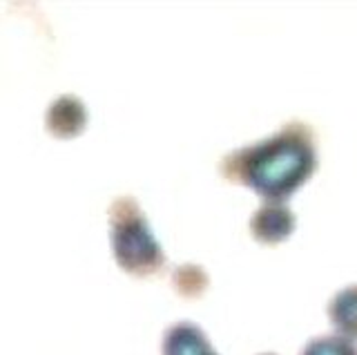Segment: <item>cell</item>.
<instances>
[{
    "label": "cell",
    "mask_w": 357,
    "mask_h": 355,
    "mask_svg": "<svg viewBox=\"0 0 357 355\" xmlns=\"http://www.w3.org/2000/svg\"><path fill=\"white\" fill-rule=\"evenodd\" d=\"M261 355H275V353H261Z\"/></svg>",
    "instance_id": "9c48e42d"
},
{
    "label": "cell",
    "mask_w": 357,
    "mask_h": 355,
    "mask_svg": "<svg viewBox=\"0 0 357 355\" xmlns=\"http://www.w3.org/2000/svg\"><path fill=\"white\" fill-rule=\"evenodd\" d=\"M112 252L123 271L132 275H154L165 266V252L154 239L141 206L132 197H119L109 208Z\"/></svg>",
    "instance_id": "7a4b0ae2"
},
{
    "label": "cell",
    "mask_w": 357,
    "mask_h": 355,
    "mask_svg": "<svg viewBox=\"0 0 357 355\" xmlns=\"http://www.w3.org/2000/svg\"><path fill=\"white\" fill-rule=\"evenodd\" d=\"M317 168V152L308 126L293 121L252 146L226 154L221 174L228 181H239L261 199L284 204Z\"/></svg>",
    "instance_id": "6da1fadb"
},
{
    "label": "cell",
    "mask_w": 357,
    "mask_h": 355,
    "mask_svg": "<svg viewBox=\"0 0 357 355\" xmlns=\"http://www.w3.org/2000/svg\"><path fill=\"white\" fill-rule=\"evenodd\" d=\"M295 230V215L286 204L264 202L250 217V232L261 243H279Z\"/></svg>",
    "instance_id": "3957f363"
},
{
    "label": "cell",
    "mask_w": 357,
    "mask_h": 355,
    "mask_svg": "<svg viewBox=\"0 0 357 355\" xmlns=\"http://www.w3.org/2000/svg\"><path fill=\"white\" fill-rule=\"evenodd\" d=\"M328 319L340 335L357 340V284H351L335 293L328 304Z\"/></svg>",
    "instance_id": "8992f818"
},
{
    "label": "cell",
    "mask_w": 357,
    "mask_h": 355,
    "mask_svg": "<svg viewBox=\"0 0 357 355\" xmlns=\"http://www.w3.org/2000/svg\"><path fill=\"white\" fill-rule=\"evenodd\" d=\"M299 355H357V347L353 340L333 333V335L312 338Z\"/></svg>",
    "instance_id": "ba28073f"
},
{
    "label": "cell",
    "mask_w": 357,
    "mask_h": 355,
    "mask_svg": "<svg viewBox=\"0 0 357 355\" xmlns=\"http://www.w3.org/2000/svg\"><path fill=\"white\" fill-rule=\"evenodd\" d=\"M161 355H219L206 333L192 322H176L167 326L161 342Z\"/></svg>",
    "instance_id": "5b68a950"
},
{
    "label": "cell",
    "mask_w": 357,
    "mask_h": 355,
    "mask_svg": "<svg viewBox=\"0 0 357 355\" xmlns=\"http://www.w3.org/2000/svg\"><path fill=\"white\" fill-rule=\"evenodd\" d=\"M87 123V109L83 101L74 94H63L50 103L45 112V128L59 139H70L81 135Z\"/></svg>",
    "instance_id": "277c9868"
},
{
    "label": "cell",
    "mask_w": 357,
    "mask_h": 355,
    "mask_svg": "<svg viewBox=\"0 0 357 355\" xmlns=\"http://www.w3.org/2000/svg\"><path fill=\"white\" fill-rule=\"evenodd\" d=\"M172 284L174 291L183 297H199L208 286V275L204 273L201 266L195 264H183L172 273Z\"/></svg>",
    "instance_id": "52a82bcc"
}]
</instances>
